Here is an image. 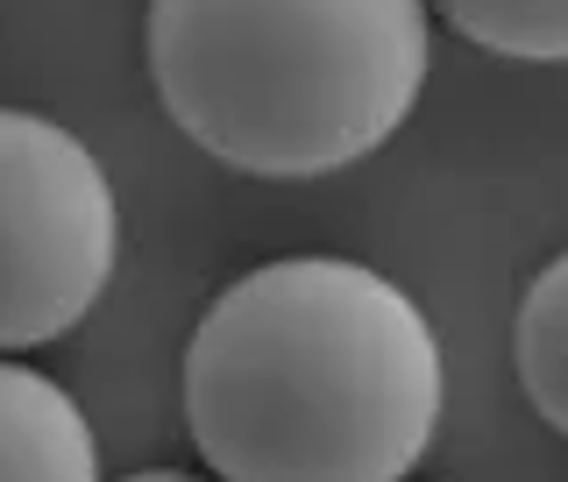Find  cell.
<instances>
[{
    "label": "cell",
    "mask_w": 568,
    "mask_h": 482,
    "mask_svg": "<svg viewBox=\"0 0 568 482\" xmlns=\"http://www.w3.org/2000/svg\"><path fill=\"white\" fill-rule=\"evenodd\" d=\"M185 425L221 482H405L440 425L434 327L369 263H256L192 327Z\"/></svg>",
    "instance_id": "cell-1"
},
{
    "label": "cell",
    "mask_w": 568,
    "mask_h": 482,
    "mask_svg": "<svg viewBox=\"0 0 568 482\" xmlns=\"http://www.w3.org/2000/svg\"><path fill=\"white\" fill-rule=\"evenodd\" d=\"M171 129L242 177L377 156L426 85V0H150Z\"/></svg>",
    "instance_id": "cell-2"
},
{
    "label": "cell",
    "mask_w": 568,
    "mask_h": 482,
    "mask_svg": "<svg viewBox=\"0 0 568 482\" xmlns=\"http://www.w3.org/2000/svg\"><path fill=\"white\" fill-rule=\"evenodd\" d=\"M121 206L71 129L0 106V355L43 348L100 306Z\"/></svg>",
    "instance_id": "cell-3"
},
{
    "label": "cell",
    "mask_w": 568,
    "mask_h": 482,
    "mask_svg": "<svg viewBox=\"0 0 568 482\" xmlns=\"http://www.w3.org/2000/svg\"><path fill=\"white\" fill-rule=\"evenodd\" d=\"M0 482H100L93 425L43 369L0 355Z\"/></svg>",
    "instance_id": "cell-4"
},
{
    "label": "cell",
    "mask_w": 568,
    "mask_h": 482,
    "mask_svg": "<svg viewBox=\"0 0 568 482\" xmlns=\"http://www.w3.org/2000/svg\"><path fill=\"white\" fill-rule=\"evenodd\" d=\"M511 362H519V390L532 398V412L555 425V433H568V248L519 298Z\"/></svg>",
    "instance_id": "cell-5"
},
{
    "label": "cell",
    "mask_w": 568,
    "mask_h": 482,
    "mask_svg": "<svg viewBox=\"0 0 568 482\" xmlns=\"http://www.w3.org/2000/svg\"><path fill=\"white\" fill-rule=\"evenodd\" d=\"M476 50L519 64H568V0H434Z\"/></svg>",
    "instance_id": "cell-6"
},
{
    "label": "cell",
    "mask_w": 568,
    "mask_h": 482,
    "mask_svg": "<svg viewBox=\"0 0 568 482\" xmlns=\"http://www.w3.org/2000/svg\"><path fill=\"white\" fill-rule=\"evenodd\" d=\"M121 482H206V475H185V469H135V475H121Z\"/></svg>",
    "instance_id": "cell-7"
}]
</instances>
